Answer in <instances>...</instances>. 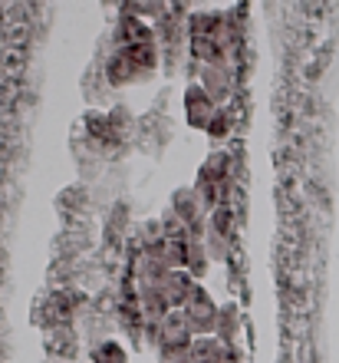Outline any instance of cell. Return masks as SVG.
Returning a JSON list of instances; mask_svg holds the SVG:
<instances>
[{
    "mask_svg": "<svg viewBox=\"0 0 339 363\" xmlns=\"http://www.w3.org/2000/svg\"><path fill=\"white\" fill-rule=\"evenodd\" d=\"M155 69V53L151 43L142 47H119L105 63V79L109 86H129V83H145Z\"/></svg>",
    "mask_w": 339,
    "mask_h": 363,
    "instance_id": "obj_1",
    "label": "cell"
},
{
    "mask_svg": "<svg viewBox=\"0 0 339 363\" xmlns=\"http://www.w3.org/2000/svg\"><path fill=\"white\" fill-rule=\"evenodd\" d=\"M191 344H195V334H191L188 320L181 311H171L159 327V340H155V350H159V363L161 360H178V357H188Z\"/></svg>",
    "mask_w": 339,
    "mask_h": 363,
    "instance_id": "obj_2",
    "label": "cell"
},
{
    "mask_svg": "<svg viewBox=\"0 0 339 363\" xmlns=\"http://www.w3.org/2000/svg\"><path fill=\"white\" fill-rule=\"evenodd\" d=\"M217 311H221V304L211 297V291H207L205 284H198L195 297L185 304V311H181V314H185V320H188V327H191V334H195V337H214Z\"/></svg>",
    "mask_w": 339,
    "mask_h": 363,
    "instance_id": "obj_3",
    "label": "cell"
},
{
    "mask_svg": "<svg viewBox=\"0 0 339 363\" xmlns=\"http://www.w3.org/2000/svg\"><path fill=\"white\" fill-rule=\"evenodd\" d=\"M205 199L198 195V189L195 185H185V189H175L171 191V211L178 215L185 225H188V231H191V238H201L205 235V228H207V221H205Z\"/></svg>",
    "mask_w": 339,
    "mask_h": 363,
    "instance_id": "obj_4",
    "label": "cell"
},
{
    "mask_svg": "<svg viewBox=\"0 0 339 363\" xmlns=\"http://www.w3.org/2000/svg\"><path fill=\"white\" fill-rule=\"evenodd\" d=\"M217 109H221V106H214V99L201 89V83H188V89H185V119H188L191 129L205 133L207 123H211V116H214Z\"/></svg>",
    "mask_w": 339,
    "mask_h": 363,
    "instance_id": "obj_5",
    "label": "cell"
},
{
    "mask_svg": "<svg viewBox=\"0 0 339 363\" xmlns=\"http://www.w3.org/2000/svg\"><path fill=\"white\" fill-rule=\"evenodd\" d=\"M201 281H195V277L188 274L185 268H175L165 274V281H161V294H165V301L171 304V311H185V304H188L191 297H195V291H198Z\"/></svg>",
    "mask_w": 339,
    "mask_h": 363,
    "instance_id": "obj_6",
    "label": "cell"
},
{
    "mask_svg": "<svg viewBox=\"0 0 339 363\" xmlns=\"http://www.w3.org/2000/svg\"><path fill=\"white\" fill-rule=\"evenodd\" d=\"M205 248L211 255V261H224L227 255V211H211V218H207V228H205Z\"/></svg>",
    "mask_w": 339,
    "mask_h": 363,
    "instance_id": "obj_7",
    "label": "cell"
},
{
    "mask_svg": "<svg viewBox=\"0 0 339 363\" xmlns=\"http://www.w3.org/2000/svg\"><path fill=\"white\" fill-rule=\"evenodd\" d=\"M241 324H244V317H241V307L234 301H227L221 304L217 311V327H214V337L221 340L224 347H237V337H241Z\"/></svg>",
    "mask_w": 339,
    "mask_h": 363,
    "instance_id": "obj_8",
    "label": "cell"
},
{
    "mask_svg": "<svg viewBox=\"0 0 339 363\" xmlns=\"http://www.w3.org/2000/svg\"><path fill=\"white\" fill-rule=\"evenodd\" d=\"M201 89L214 99V106H224L227 103V96H231V77H227L224 63L201 67Z\"/></svg>",
    "mask_w": 339,
    "mask_h": 363,
    "instance_id": "obj_9",
    "label": "cell"
},
{
    "mask_svg": "<svg viewBox=\"0 0 339 363\" xmlns=\"http://www.w3.org/2000/svg\"><path fill=\"white\" fill-rule=\"evenodd\" d=\"M231 347H224L217 337H195L188 350V363H224Z\"/></svg>",
    "mask_w": 339,
    "mask_h": 363,
    "instance_id": "obj_10",
    "label": "cell"
},
{
    "mask_svg": "<svg viewBox=\"0 0 339 363\" xmlns=\"http://www.w3.org/2000/svg\"><path fill=\"white\" fill-rule=\"evenodd\" d=\"M207 268H211V255L205 248V238H188L185 241V271L195 281H201L207 274Z\"/></svg>",
    "mask_w": 339,
    "mask_h": 363,
    "instance_id": "obj_11",
    "label": "cell"
},
{
    "mask_svg": "<svg viewBox=\"0 0 339 363\" xmlns=\"http://www.w3.org/2000/svg\"><path fill=\"white\" fill-rule=\"evenodd\" d=\"M89 363H129V350H125L119 340H99V344L89 350Z\"/></svg>",
    "mask_w": 339,
    "mask_h": 363,
    "instance_id": "obj_12",
    "label": "cell"
},
{
    "mask_svg": "<svg viewBox=\"0 0 339 363\" xmlns=\"http://www.w3.org/2000/svg\"><path fill=\"white\" fill-rule=\"evenodd\" d=\"M191 57L201 60L205 67H214L221 63V47L214 37H191Z\"/></svg>",
    "mask_w": 339,
    "mask_h": 363,
    "instance_id": "obj_13",
    "label": "cell"
},
{
    "mask_svg": "<svg viewBox=\"0 0 339 363\" xmlns=\"http://www.w3.org/2000/svg\"><path fill=\"white\" fill-rule=\"evenodd\" d=\"M207 139L211 143H221V139H227V133H231V116H227V109L221 106L214 116H211V123H207Z\"/></svg>",
    "mask_w": 339,
    "mask_h": 363,
    "instance_id": "obj_14",
    "label": "cell"
},
{
    "mask_svg": "<svg viewBox=\"0 0 339 363\" xmlns=\"http://www.w3.org/2000/svg\"><path fill=\"white\" fill-rule=\"evenodd\" d=\"M224 363H241V357H237V347H231V354H227Z\"/></svg>",
    "mask_w": 339,
    "mask_h": 363,
    "instance_id": "obj_15",
    "label": "cell"
},
{
    "mask_svg": "<svg viewBox=\"0 0 339 363\" xmlns=\"http://www.w3.org/2000/svg\"><path fill=\"white\" fill-rule=\"evenodd\" d=\"M161 363H188V357H178V360H161Z\"/></svg>",
    "mask_w": 339,
    "mask_h": 363,
    "instance_id": "obj_16",
    "label": "cell"
}]
</instances>
